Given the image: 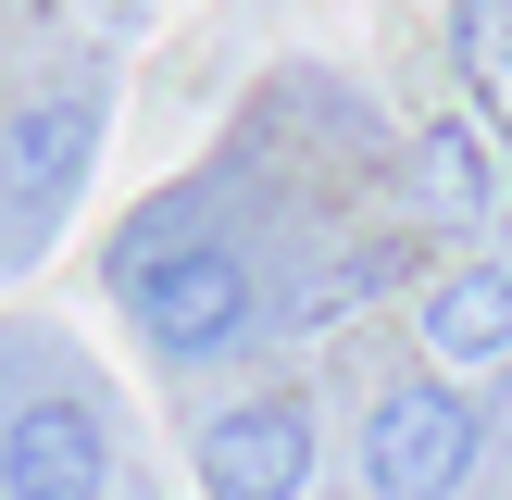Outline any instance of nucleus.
I'll list each match as a JSON object with an SVG mask.
<instances>
[{
	"instance_id": "2",
	"label": "nucleus",
	"mask_w": 512,
	"mask_h": 500,
	"mask_svg": "<svg viewBox=\"0 0 512 500\" xmlns=\"http://www.w3.org/2000/svg\"><path fill=\"white\" fill-rule=\"evenodd\" d=\"M125 313H138V338L163 350V363H213V350H238L250 338V263H238V238H175V250H150L138 275H125Z\"/></svg>"
},
{
	"instance_id": "3",
	"label": "nucleus",
	"mask_w": 512,
	"mask_h": 500,
	"mask_svg": "<svg viewBox=\"0 0 512 500\" xmlns=\"http://www.w3.org/2000/svg\"><path fill=\"white\" fill-rule=\"evenodd\" d=\"M475 463H488V413L450 375H413V388H388L363 413V488L375 500H450Z\"/></svg>"
},
{
	"instance_id": "5",
	"label": "nucleus",
	"mask_w": 512,
	"mask_h": 500,
	"mask_svg": "<svg viewBox=\"0 0 512 500\" xmlns=\"http://www.w3.org/2000/svg\"><path fill=\"white\" fill-rule=\"evenodd\" d=\"M200 488L213 500H300L313 488V413L300 400H238L200 425Z\"/></svg>"
},
{
	"instance_id": "1",
	"label": "nucleus",
	"mask_w": 512,
	"mask_h": 500,
	"mask_svg": "<svg viewBox=\"0 0 512 500\" xmlns=\"http://www.w3.org/2000/svg\"><path fill=\"white\" fill-rule=\"evenodd\" d=\"M88 163H100V100H88V88H63V100H25V113H0V263L50 250V225L75 213Z\"/></svg>"
},
{
	"instance_id": "4",
	"label": "nucleus",
	"mask_w": 512,
	"mask_h": 500,
	"mask_svg": "<svg viewBox=\"0 0 512 500\" xmlns=\"http://www.w3.org/2000/svg\"><path fill=\"white\" fill-rule=\"evenodd\" d=\"M0 500H113V413L75 388L0 413Z\"/></svg>"
},
{
	"instance_id": "9",
	"label": "nucleus",
	"mask_w": 512,
	"mask_h": 500,
	"mask_svg": "<svg viewBox=\"0 0 512 500\" xmlns=\"http://www.w3.org/2000/svg\"><path fill=\"white\" fill-rule=\"evenodd\" d=\"M500 238H512V175H500Z\"/></svg>"
},
{
	"instance_id": "6",
	"label": "nucleus",
	"mask_w": 512,
	"mask_h": 500,
	"mask_svg": "<svg viewBox=\"0 0 512 500\" xmlns=\"http://www.w3.org/2000/svg\"><path fill=\"white\" fill-rule=\"evenodd\" d=\"M425 350L438 375H512V263H450L425 288Z\"/></svg>"
},
{
	"instance_id": "7",
	"label": "nucleus",
	"mask_w": 512,
	"mask_h": 500,
	"mask_svg": "<svg viewBox=\"0 0 512 500\" xmlns=\"http://www.w3.org/2000/svg\"><path fill=\"white\" fill-rule=\"evenodd\" d=\"M413 188H425V213L438 225H500V163H488V113H438V125H413Z\"/></svg>"
},
{
	"instance_id": "8",
	"label": "nucleus",
	"mask_w": 512,
	"mask_h": 500,
	"mask_svg": "<svg viewBox=\"0 0 512 500\" xmlns=\"http://www.w3.org/2000/svg\"><path fill=\"white\" fill-rule=\"evenodd\" d=\"M450 63H463V100L512 138V0H450Z\"/></svg>"
}]
</instances>
